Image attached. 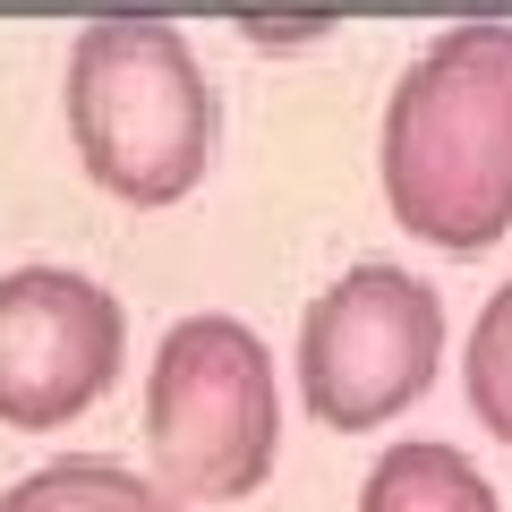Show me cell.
Returning a JSON list of instances; mask_svg holds the SVG:
<instances>
[{"label": "cell", "instance_id": "obj_1", "mask_svg": "<svg viewBox=\"0 0 512 512\" xmlns=\"http://www.w3.org/2000/svg\"><path fill=\"white\" fill-rule=\"evenodd\" d=\"M384 197L419 239L478 256L512 231V26H453L384 111Z\"/></svg>", "mask_w": 512, "mask_h": 512}, {"label": "cell", "instance_id": "obj_2", "mask_svg": "<svg viewBox=\"0 0 512 512\" xmlns=\"http://www.w3.org/2000/svg\"><path fill=\"white\" fill-rule=\"evenodd\" d=\"M69 137L86 171L128 205H171L205 180L222 103L171 18L111 9L69 52Z\"/></svg>", "mask_w": 512, "mask_h": 512}, {"label": "cell", "instance_id": "obj_3", "mask_svg": "<svg viewBox=\"0 0 512 512\" xmlns=\"http://www.w3.org/2000/svg\"><path fill=\"white\" fill-rule=\"evenodd\" d=\"M146 436L180 495H256L282 444L274 359L239 316H188L146 376Z\"/></svg>", "mask_w": 512, "mask_h": 512}, {"label": "cell", "instance_id": "obj_4", "mask_svg": "<svg viewBox=\"0 0 512 512\" xmlns=\"http://www.w3.org/2000/svg\"><path fill=\"white\" fill-rule=\"evenodd\" d=\"M444 299L402 265L342 274L299 325V384L325 427H376L436 384Z\"/></svg>", "mask_w": 512, "mask_h": 512}, {"label": "cell", "instance_id": "obj_5", "mask_svg": "<svg viewBox=\"0 0 512 512\" xmlns=\"http://www.w3.org/2000/svg\"><path fill=\"white\" fill-rule=\"evenodd\" d=\"M120 299L69 265L0 274V427H69L120 376Z\"/></svg>", "mask_w": 512, "mask_h": 512}, {"label": "cell", "instance_id": "obj_6", "mask_svg": "<svg viewBox=\"0 0 512 512\" xmlns=\"http://www.w3.org/2000/svg\"><path fill=\"white\" fill-rule=\"evenodd\" d=\"M359 512H495V487L478 478L470 453L453 444H393L367 470Z\"/></svg>", "mask_w": 512, "mask_h": 512}, {"label": "cell", "instance_id": "obj_7", "mask_svg": "<svg viewBox=\"0 0 512 512\" xmlns=\"http://www.w3.org/2000/svg\"><path fill=\"white\" fill-rule=\"evenodd\" d=\"M0 512H188V504L146 487L120 461H52V470L18 478V487L0 495Z\"/></svg>", "mask_w": 512, "mask_h": 512}, {"label": "cell", "instance_id": "obj_8", "mask_svg": "<svg viewBox=\"0 0 512 512\" xmlns=\"http://www.w3.org/2000/svg\"><path fill=\"white\" fill-rule=\"evenodd\" d=\"M470 410L478 427L512 444V282L478 308V333H470Z\"/></svg>", "mask_w": 512, "mask_h": 512}]
</instances>
